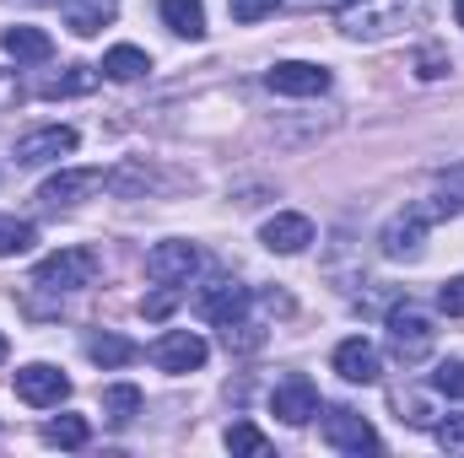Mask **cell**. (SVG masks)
<instances>
[{"label":"cell","instance_id":"23","mask_svg":"<svg viewBox=\"0 0 464 458\" xmlns=\"http://www.w3.org/2000/svg\"><path fill=\"white\" fill-rule=\"evenodd\" d=\"M227 453H237V458H265V453H270V437H265L254 421H232V426H227Z\"/></svg>","mask_w":464,"mask_h":458},{"label":"cell","instance_id":"28","mask_svg":"<svg viewBox=\"0 0 464 458\" xmlns=\"http://www.w3.org/2000/svg\"><path fill=\"white\" fill-rule=\"evenodd\" d=\"M276 5H281V0H227L232 22H243V27H254V22H265V16H270Z\"/></svg>","mask_w":464,"mask_h":458},{"label":"cell","instance_id":"6","mask_svg":"<svg viewBox=\"0 0 464 458\" xmlns=\"http://www.w3.org/2000/svg\"><path fill=\"white\" fill-rule=\"evenodd\" d=\"M76 129L71 124H44V129H27L16 146H11V157H16V167H49V162H60V157H71L76 151Z\"/></svg>","mask_w":464,"mask_h":458},{"label":"cell","instance_id":"8","mask_svg":"<svg viewBox=\"0 0 464 458\" xmlns=\"http://www.w3.org/2000/svg\"><path fill=\"white\" fill-rule=\"evenodd\" d=\"M206 356H211V345L200 340L195 329H168V335H157V345H151L157 372H173V377L200 372V367H206Z\"/></svg>","mask_w":464,"mask_h":458},{"label":"cell","instance_id":"17","mask_svg":"<svg viewBox=\"0 0 464 458\" xmlns=\"http://www.w3.org/2000/svg\"><path fill=\"white\" fill-rule=\"evenodd\" d=\"M0 49H5L16 65H38V60L54 54V38H49L44 27H33V22H22V27H5V33H0Z\"/></svg>","mask_w":464,"mask_h":458},{"label":"cell","instance_id":"30","mask_svg":"<svg viewBox=\"0 0 464 458\" xmlns=\"http://www.w3.org/2000/svg\"><path fill=\"white\" fill-rule=\"evenodd\" d=\"M416 65H421V71H416L421 81H438V76L449 71V54H443V49H421V60H416Z\"/></svg>","mask_w":464,"mask_h":458},{"label":"cell","instance_id":"12","mask_svg":"<svg viewBox=\"0 0 464 458\" xmlns=\"http://www.w3.org/2000/svg\"><path fill=\"white\" fill-rule=\"evenodd\" d=\"M248 286H237V281H211V286H200V297H195V313L206 319V324H232V319H243L248 313Z\"/></svg>","mask_w":464,"mask_h":458},{"label":"cell","instance_id":"34","mask_svg":"<svg viewBox=\"0 0 464 458\" xmlns=\"http://www.w3.org/2000/svg\"><path fill=\"white\" fill-rule=\"evenodd\" d=\"M443 184H449V195H454V200H464V167H449V173H443Z\"/></svg>","mask_w":464,"mask_h":458},{"label":"cell","instance_id":"14","mask_svg":"<svg viewBox=\"0 0 464 458\" xmlns=\"http://www.w3.org/2000/svg\"><path fill=\"white\" fill-rule=\"evenodd\" d=\"M330 367L346 377V383H378V372H383V361H378V350H372V340H362V335H351V340L335 345V356H330Z\"/></svg>","mask_w":464,"mask_h":458},{"label":"cell","instance_id":"5","mask_svg":"<svg viewBox=\"0 0 464 458\" xmlns=\"http://www.w3.org/2000/svg\"><path fill=\"white\" fill-rule=\"evenodd\" d=\"M109 189V173L103 167H60L44 189H38V200L49 205V211H71V205H82V200H92V195H103Z\"/></svg>","mask_w":464,"mask_h":458},{"label":"cell","instance_id":"19","mask_svg":"<svg viewBox=\"0 0 464 458\" xmlns=\"http://www.w3.org/2000/svg\"><path fill=\"white\" fill-rule=\"evenodd\" d=\"M109 81H140L146 71H151V54L146 49H135V43H114L109 54H103V65H98Z\"/></svg>","mask_w":464,"mask_h":458},{"label":"cell","instance_id":"10","mask_svg":"<svg viewBox=\"0 0 464 458\" xmlns=\"http://www.w3.org/2000/svg\"><path fill=\"white\" fill-rule=\"evenodd\" d=\"M195 270H200V248L184 243V237H168V243H157V248L146 253V275H151L157 286H184Z\"/></svg>","mask_w":464,"mask_h":458},{"label":"cell","instance_id":"31","mask_svg":"<svg viewBox=\"0 0 464 458\" xmlns=\"http://www.w3.org/2000/svg\"><path fill=\"white\" fill-rule=\"evenodd\" d=\"M438 443H443V448H464V415L438 421Z\"/></svg>","mask_w":464,"mask_h":458},{"label":"cell","instance_id":"32","mask_svg":"<svg viewBox=\"0 0 464 458\" xmlns=\"http://www.w3.org/2000/svg\"><path fill=\"white\" fill-rule=\"evenodd\" d=\"M16 98H22V87H16V76H11V71H0V114H5V109H11Z\"/></svg>","mask_w":464,"mask_h":458},{"label":"cell","instance_id":"4","mask_svg":"<svg viewBox=\"0 0 464 458\" xmlns=\"http://www.w3.org/2000/svg\"><path fill=\"white\" fill-rule=\"evenodd\" d=\"M432 345H438V329H432V319H427V313H416L411 302L389 313V350H394V361L421 367V361L432 356Z\"/></svg>","mask_w":464,"mask_h":458},{"label":"cell","instance_id":"3","mask_svg":"<svg viewBox=\"0 0 464 458\" xmlns=\"http://www.w3.org/2000/svg\"><path fill=\"white\" fill-rule=\"evenodd\" d=\"M98 253L92 248H60V253H49V259H38V270H33V286L38 291H54V297H65V291H87V286H98Z\"/></svg>","mask_w":464,"mask_h":458},{"label":"cell","instance_id":"1","mask_svg":"<svg viewBox=\"0 0 464 458\" xmlns=\"http://www.w3.org/2000/svg\"><path fill=\"white\" fill-rule=\"evenodd\" d=\"M421 22H427V0H351L341 11V33L362 38V43L394 38V33L421 27Z\"/></svg>","mask_w":464,"mask_h":458},{"label":"cell","instance_id":"18","mask_svg":"<svg viewBox=\"0 0 464 458\" xmlns=\"http://www.w3.org/2000/svg\"><path fill=\"white\" fill-rule=\"evenodd\" d=\"M157 11H162V22H168V33H179V38H206V5L200 0H157Z\"/></svg>","mask_w":464,"mask_h":458},{"label":"cell","instance_id":"36","mask_svg":"<svg viewBox=\"0 0 464 458\" xmlns=\"http://www.w3.org/2000/svg\"><path fill=\"white\" fill-rule=\"evenodd\" d=\"M5 356H11V345H5V335H0V361H5Z\"/></svg>","mask_w":464,"mask_h":458},{"label":"cell","instance_id":"2","mask_svg":"<svg viewBox=\"0 0 464 458\" xmlns=\"http://www.w3.org/2000/svg\"><path fill=\"white\" fill-rule=\"evenodd\" d=\"M459 211V200L449 195V200H432V205H411V211H400L383 237H378V248L389 253V259H421V248H427V227L432 222H443V216H454Z\"/></svg>","mask_w":464,"mask_h":458},{"label":"cell","instance_id":"27","mask_svg":"<svg viewBox=\"0 0 464 458\" xmlns=\"http://www.w3.org/2000/svg\"><path fill=\"white\" fill-rule=\"evenodd\" d=\"M432 388L449 394V399H464V361H443V367L432 372Z\"/></svg>","mask_w":464,"mask_h":458},{"label":"cell","instance_id":"9","mask_svg":"<svg viewBox=\"0 0 464 458\" xmlns=\"http://www.w3.org/2000/svg\"><path fill=\"white\" fill-rule=\"evenodd\" d=\"M265 87L281 98H319V92H330V71L314 60H281L265 71Z\"/></svg>","mask_w":464,"mask_h":458},{"label":"cell","instance_id":"13","mask_svg":"<svg viewBox=\"0 0 464 458\" xmlns=\"http://www.w3.org/2000/svg\"><path fill=\"white\" fill-rule=\"evenodd\" d=\"M270 410H276L286 426H308V421L319 415V388H314L303 372H292L286 383H276V394H270Z\"/></svg>","mask_w":464,"mask_h":458},{"label":"cell","instance_id":"33","mask_svg":"<svg viewBox=\"0 0 464 458\" xmlns=\"http://www.w3.org/2000/svg\"><path fill=\"white\" fill-rule=\"evenodd\" d=\"M297 11H346L351 0H292Z\"/></svg>","mask_w":464,"mask_h":458},{"label":"cell","instance_id":"16","mask_svg":"<svg viewBox=\"0 0 464 458\" xmlns=\"http://www.w3.org/2000/svg\"><path fill=\"white\" fill-rule=\"evenodd\" d=\"M60 16H65V27H71L76 38H98V33L119 16V0H65Z\"/></svg>","mask_w":464,"mask_h":458},{"label":"cell","instance_id":"21","mask_svg":"<svg viewBox=\"0 0 464 458\" xmlns=\"http://www.w3.org/2000/svg\"><path fill=\"white\" fill-rule=\"evenodd\" d=\"M103 415H109L114 426H130V421L140 415V388H135V383H109V388H103Z\"/></svg>","mask_w":464,"mask_h":458},{"label":"cell","instance_id":"35","mask_svg":"<svg viewBox=\"0 0 464 458\" xmlns=\"http://www.w3.org/2000/svg\"><path fill=\"white\" fill-rule=\"evenodd\" d=\"M454 22L464 27V0H454Z\"/></svg>","mask_w":464,"mask_h":458},{"label":"cell","instance_id":"25","mask_svg":"<svg viewBox=\"0 0 464 458\" xmlns=\"http://www.w3.org/2000/svg\"><path fill=\"white\" fill-rule=\"evenodd\" d=\"M87 437H92V426L82 415H60L44 426V443H54V448H87Z\"/></svg>","mask_w":464,"mask_h":458},{"label":"cell","instance_id":"11","mask_svg":"<svg viewBox=\"0 0 464 458\" xmlns=\"http://www.w3.org/2000/svg\"><path fill=\"white\" fill-rule=\"evenodd\" d=\"M324 443H330L335 453H378V448H383L378 432H372L356 410H346V405L324 410Z\"/></svg>","mask_w":464,"mask_h":458},{"label":"cell","instance_id":"22","mask_svg":"<svg viewBox=\"0 0 464 458\" xmlns=\"http://www.w3.org/2000/svg\"><path fill=\"white\" fill-rule=\"evenodd\" d=\"M98 76H103V71H92V65H65V76L44 81V98H76V92H92Z\"/></svg>","mask_w":464,"mask_h":458},{"label":"cell","instance_id":"7","mask_svg":"<svg viewBox=\"0 0 464 458\" xmlns=\"http://www.w3.org/2000/svg\"><path fill=\"white\" fill-rule=\"evenodd\" d=\"M11 388H16L22 405H33V410H54V405L71 394V377H65L60 367H49V361H27V367H16Z\"/></svg>","mask_w":464,"mask_h":458},{"label":"cell","instance_id":"20","mask_svg":"<svg viewBox=\"0 0 464 458\" xmlns=\"http://www.w3.org/2000/svg\"><path fill=\"white\" fill-rule=\"evenodd\" d=\"M87 356L98 361V367H130L135 356H140V345L135 340H124V335H87Z\"/></svg>","mask_w":464,"mask_h":458},{"label":"cell","instance_id":"29","mask_svg":"<svg viewBox=\"0 0 464 458\" xmlns=\"http://www.w3.org/2000/svg\"><path fill=\"white\" fill-rule=\"evenodd\" d=\"M438 308H443L449 319H464V275H454V281L438 286Z\"/></svg>","mask_w":464,"mask_h":458},{"label":"cell","instance_id":"15","mask_svg":"<svg viewBox=\"0 0 464 458\" xmlns=\"http://www.w3.org/2000/svg\"><path fill=\"white\" fill-rule=\"evenodd\" d=\"M259 243H265L270 253H303V248L314 243V222H308L303 211H281V216H270V222L259 227Z\"/></svg>","mask_w":464,"mask_h":458},{"label":"cell","instance_id":"24","mask_svg":"<svg viewBox=\"0 0 464 458\" xmlns=\"http://www.w3.org/2000/svg\"><path fill=\"white\" fill-rule=\"evenodd\" d=\"M38 243V227L22 222V216H0V259H16Z\"/></svg>","mask_w":464,"mask_h":458},{"label":"cell","instance_id":"26","mask_svg":"<svg viewBox=\"0 0 464 458\" xmlns=\"http://www.w3.org/2000/svg\"><path fill=\"white\" fill-rule=\"evenodd\" d=\"M179 297H184L179 286H157L151 297H140V313H146V319H168V313L179 308Z\"/></svg>","mask_w":464,"mask_h":458}]
</instances>
